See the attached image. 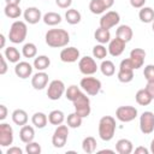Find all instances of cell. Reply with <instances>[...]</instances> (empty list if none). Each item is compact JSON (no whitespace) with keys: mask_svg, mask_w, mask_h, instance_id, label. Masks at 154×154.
Masks as SVG:
<instances>
[{"mask_svg":"<svg viewBox=\"0 0 154 154\" xmlns=\"http://www.w3.org/2000/svg\"><path fill=\"white\" fill-rule=\"evenodd\" d=\"M125 46H126V42L116 36V38H112V40L108 42L107 49H108V53H109L112 57H119V55L124 52Z\"/></svg>","mask_w":154,"mask_h":154,"instance_id":"9a60e30c","label":"cell"},{"mask_svg":"<svg viewBox=\"0 0 154 154\" xmlns=\"http://www.w3.org/2000/svg\"><path fill=\"white\" fill-rule=\"evenodd\" d=\"M119 22H120V16H119V13H118L117 11H108V12H106V13H103V14L101 16L99 24H100L101 28L109 30L111 28L118 25Z\"/></svg>","mask_w":154,"mask_h":154,"instance_id":"8fae6325","label":"cell"},{"mask_svg":"<svg viewBox=\"0 0 154 154\" xmlns=\"http://www.w3.org/2000/svg\"><path fill=\"white\" fill-rule=\"evenodd\" d=\"M36 54H37V47H36L35 43L28 42V43H25V45L23 46V48H22V55H23L24 58H28V59L35 58Z\"/></svg>","mask_w":154,"mask_h":154,"instance_id":"d590c367","label":"cell"},{"mask_svg":"<svg viewBox=\"0 0 154 154\" xmlns=\"http://www.w3.org/2000/svg\"><path fill=\"white\" fill-rule=\"evenodd\" d=\"M119 69H129V70H135L134 66H132V63L130 60V58H126V59H123L120 61V65H119Z\"/></svg>","mask_w":154,"mask_h":154,"instance_id":"ee69618b","label":"cell"},{"mask_svg":"<svg viewBox=\"0 0 154 154\" xmlns=\"http://www.w3.org/2000/svg\"><path fill=\"white\" fill-rule=\"evenodd\" d=\"M135 99H136V102L141 106H148L150 102H152V96L148 94V91L146 89H140L137 90L136 95H135Z\"/></svg>","mask_w":154,"mask_h":154,"instance_id":"836d02e7","label":"cell"},{"mask_svg":"<svg viewBox=\"0 0 154 154\" xmlns=\"http://www.w3.org/2000/svg\"><path fill=\"white\" fill-rule=\"evenodd\" d=\"M13 129L10 124L1 123L0 124V146L10 147L13 143Z\"/></svg>","mask_w":154,"mask_h":154,"instance_id":"7c38bea8","label":"cell"},{"mask_svg":"<svg viewBox=\"0 0 154 154\" xmlns=\"http://www.w3.org/2000/svg\"><path fill=\"white\" fill-rule=\"evenodd\" d=\"M64 120H65V114H64V112L60 111V109H53V111H51L49 114H48V122H49L52 125L58 126V125L63 124Z\"/></svg>","mask_w":154,"mask_h":154,"instance_id":"f546056e","label":"cell"},{"mask_svg":"<svg viewBox=\"0 0 154 154\" xmlns=\"http://www.w3.org/2000/svg\"><path fill=\"white\" fill-rule=\"evenodd\" d=\"M12 122L18 125V126H23L25 124H28V120H29V117H28V113L22 109V108H17L12 112Z\"/></svg>","mask_w":154,"mask_h":154,"instance_id":"7402d4cb","label":"cell"},{"mask_svg":"<svg viewBox=\"0 0 154 154\" xmlns=\"http://www.w3.org/2000/svg\"><path fill=\"white\" fill-rule=\"evenodd\" d=\"M138 112L134 106H119L116 109V118L122 123H130L136 119Z\"/></svg>","mask_w":154,"mask_h":154,"instance_id":"52a82bcc","label":"cell"},{"mask_svg":"<svg viewBox=\"0 0 154 154\" xmlns=\"http://www.w3.org/2000/svg\"><path fill=\"white\" fill-rule=\"evenodd\" d=\"M144 2L146 0H130V5L134 7V8H141L144 6Z\"/></svg>","mask_w":154,"mask_h":154,"instance_id":"c3c4849f","label":"cell"},{"mask_svg":"<svg viewBox=\"0 0 154 154\" xmlns=\"http://www.w3.org/2000/svg\"><path fill=\"white\" fill-rule=\"evenodd\" d=\"M82 19V14L76 8H69L66 12H65V20L71 24V25H76L81 22Z\"/></svg>","mask_w":154,"mask_h":154,"instance_id":"83f0119b","label":"cell"},{"mask_svg":"<svg viewBox=\"0 0 154 154\" xmlns=\"http://www.w3.org/2000/svg\"><path fill=\"white\" fill-rule=\"evenodd\" d=\"M116 36L119 37V38H122L123 41H125V42L128 43V42L131 41V38H132L134 31H132L131 26H129V25H126V24H122V25H119V26L117 28V30H116Z\"/></svg>","mask_w":154,"mask_h":154,"instance_id":"44dd1931","label":"cell"},{"mask_svg":"<svg viewBox=\"0 0 154 154\" xmlns=\"http://www.w3.org/2000/svg\"><path fill=\"white\" fill-rule=\"evenodd\" d=\"M116 152L119 154H130L134 152V144L128 138H120L116 143Z\"/></svg>","mask_w":154,"mask_h":154,"instance_id":"d6986e66","label":"cell"},{"mask_svg":"<svg viewBox=\"0 0 154 154\" xmlns=\"http://www.w3.org/2000/svg\"><path fill=\"white\" fill-rule=\"evenodd\" d=\"M31 123L37 129H43L48 123V117L43 112H35L31 117Z\"/></svg>","mask_w":154,"mask_h":154,"instance_id":"4316f807","label":"cell"},{"mask_svg":"<svg viewBox=\"0 0 154 154\" xmlns=\"http://www.w3.org/2000/svg\"><path fill=\"white\" fill-rule=\"evenodd\" d=\"M73 107H75V112L78 113L82 118H87L90 112H91V106H90V100L89 97L85 95V93L83 91L73 102Z\"/></svg>","mask_w":154,"mask_h":154,"instance_id":"5b68a950","label":"cell"},{"mask_svg":"<svg viewBox=\"0 0 154 154\" xmlns=\"http://www.w3.org/2000/svg\"><path fill=\"white\" fill-rule=\"evenodd\" d=\"M67 137H69V126L67 125H63V124L58 125L57 129L53 132V136H52V144H53V147L63 148L66 144Z\"/></svg>","mask_w":154,"mask_h":154,"instance_id":"ba28073f","label":"cell"},{"mask_svg":"<svg viewBox=\"0 0 154 154\" xmlns=\"http://www.w3.org/2000/svg\"><path fill=\"white\" fill-rule=\"evenodd\" d=\"M138 18L141 22L143 23H153L154 22V10L152 7H148V6H143L140 8V12H138Z\"/></svg>","mask_w":154,"mask_h":154,"instance_id":"484cf974","label":"cell"},{"mask_svg":"<svg viewBox=\"0 0 154 154\" xmlns=\"http://www.w3.org/2000/svg\"><path fill=\"white\" fill-rule=\"evenodd\" d=\"M89 10L94 14H101L107 8L105 7V5L102 4L101 0H90V2H89Z\"/></svg>","mask_w":154,"mask_h":154,"instance_id":"ab89813d","label":"cell"},{"mask_svg":"<svg viewBox=\"0 0 154 154\" xmlns=\"http://www.w3.org/2000/svg\"><path fill=\"white\" fill-rule=\"evenodd\" d=\"M7 107L5 105H0V120H5L6 117H7Z\"/></svg>","mask_w":154,"mask_h":154,"instance_id":"681fc988","label":"cell"},{"mask_svg":"<svg viewBox=\"0 0 154 154\" xmlns=\"http://www.w3.org/2000/svg\"><path fill=\"white\" fill-rule=\"evenodd\" d=\"M79 59V51L76 47H65L60 52V60L63 63H75Z\"/></svg>","mask_w":154,"mask_h":154,"instance_id":"5bb4252c","label":"cell"},{"mask_svg":"<svg viewBox=\"0 0 154 154\" xmlns=\"http://www.w3.org/2000/svg\"><path fill=\"white\" fill-rule=\"evenodd\" d=\"M65 84L60 79H53L49 82L48 88H47V96L52 101L59 100L64 94H65Z\"/></svg>","mask_w":154,"mask_h":154,"instance_id":"8992f818","label":"cell"},{"mask_svg":"<svg viewBox=\"0 0 154 154\" xmlns=\"http://www.w3.org/2000/svg\"><path fill=\"white\" fill-rule=\"evenodd\" d=\"M19 138L23 143H29L35 138V130L31 125H23L19 130Z\"/></svg>","mask_w":154,"mask_h":154,"instance_id":"ffe728a7","label":"cell"},{"mask_svg":"<svg viewBox=\"0 0 154 154\" xmlns=\"http://www.w3.org/2000/svg\"><path fill=\"white\" fill-rule=\"evenodd\" d=\"M140 130L144 135H149L154 131V113L144 111L140 116Z\"/></svg>","mask_w":154,"mask_h":154,"instance_id":"30bf717a","label":"cell"},{"mask_svg":"<svg viewBox=\"0 0 154 154\" xmlns=\"http://www.w3.org/2000/svg\"><path fill=\"white\" fill-rule=\"evenodd\" d=\"M96 146H97L96 140H95L93 136H87V137L83 138V141H82V149H83V152L87 153V154L94 153V152L96 150Z\"/></svg>","mask_w":154,"mask_h":154,"instance_id":"1f68e13d","label":"cell"},{"mask_svg":"<svg viewBox=\"0 0 154 154\" xmlns=\"http://www.w3.org/2000/svg\"><path fill=\"white\" fill-rule=\"evenodd\" d=\"M130 60L132 63V66L135 70L140 69L143 66L144 64V59H146V51L142 48H134L130 52Z\"/></svg>","mask_w":154,"mask_h":154,"instance_id":"2e32d148","label":"cell"},{"mask_svg":"<svg viewBox=\"0 0 154 154\" xmlns=\"http://www.w3.org/2000/svg\"><path fill=\"white\" fill-rule=\"evenodd\" d=\"M5 36H4V34H0V48H4L5 47Z\"/></svg>","mask_w":154,"mask_h":154,"instance_id":"f5cc1de1","label":"cell"},{"mask_svg":"<svg viewBox=\"0 0 154 154\" xmlns=\"http://www.w3.org/2000/svg\"><path fill=\"white\" fill-rule=\"evenodd\" d=\"M117 78L122 83H129V82H131L134 79V70L119 69V71L117 73Z\"/></svg>","mask_w":154,"mask_h":154,"instance_id":"8d00e7d4","label":"cell"},{"mask_svg":"<svg viewBox=\"0 0 154 154\" xmlns=\"http://www.w3.org/2000/svg\"><path fill=\"white\" fill-rule=\"evenodd\" d=\"M100 71H101V73L103 75V76H106V77H111V76H113L114 73H116V65L113 64V61H111V60H102V63H101V65H100Z\"/></svg>","mask_w":154,"mask_h":154,"instance_id":"d6a6232c","label":"cell"},{"mask_svg":"<svg viewBox=\"0 0 154 154\" xmlns=\"http://www.w3.org/2000/svg\"><path fill=\"white\" fill-rule=\"evenodd\" d=\"M34 65H31L28 61H18L14 66V73L17 77L22 79H26L32 75Z\"/></svg>","mask_w":154,"mask_h":154,"instance_id":"4fadbf2b","label":"cell"},{"mask_svg":"<svg viewBox=\"0 0 154 154\" xmlns=\"http://www.w3.org/2000/svg\"><path fill=\"white\" fill-rule=\"evenodd\" d=\"M45 41L52 48H63L70 42V35L64 29H49L46 32Z\"/></svg>","mask_w":154,"mask_h":154,"instance_id":"6da1fadb","label":"cell"},{"mask_svg":"<svg viewBox=\"0 0 154 154\" xmlns=\"http://www.w3.org/2000/svg\"><path fill=\"white\" fill-rule=\"evenodd\" d=\"M4 13H5V16L7 18L17 19L22 14V10H20L19 5H10V4H6V6L4 8Z\"/></svg>","mask_w":154,"mask_h":154,"instance_id":"4dcf8cb0","label":"cell"},{"mask_svg":"<svg viewBox=\"0 0 154 154\" xmlns=\"http://www.w3.org/2000/svg\"><path fill=\"white\" fill-rule=\"evenodd\" d=\"M32 65H34V69H36L37 71H45L49 67L51 59L47 55H36Z\"/></svg>","mask_w":154,"mask_h":154,"instance_id":"d4e9b609","label":"cell"},{"mask_svg":"<svg viewBox=\"0 0 154 154\" xmlns=\"http://www.w3.org/2000/svg\"><path fill=\"white\" fill-rule=\"evenodd\" d=\"M150 153L154 154V138H153L152 142H150Z\"/></svg>","mask_w":154,"mask_h":154,"instance_id":"11a10c76","label":"cell"},{"mask_svg":"<svg viewBox=\"0 0 154 154\" xmlns=\"http://www.w3.org/2000/svg\"><path fill=\"white\" fill-rule=\"evenodd\" d=\"M82 122H83V118H82L78 113H76V112L70 113V114L67 116V118H66V124H67V126H69V128H72V129L79 128V126L82 125Z\"/></svg>","mask_w":154,"mask_h":154,"instance_id":"e575fe53","label":"cell"},{"mask_svg":"<svg viewBox=\"0 0 154 154\" xmlns=\"http://www.w3.org/2000/svg\"><path fill=\"white\" fill-rule=\"evenodd\" d=\"M4 55H5V58L7 59V61L13 63V64H17V63L20 60L22 53H20L16 47H13V46H8V47L5 48Z\"/></svg>","mask_w":154,"mask_h":154,"instance_id":"603a6c76","label":"cell"},{"mask_svg":"<svg viewBox=\"0 0 154 154\" xmlns=\"http://www.w3.org/2000/svg\"><path fill=\"white\" fill-rule=\"evenodd\" d=\"M99 136L102 141L108 142L114 137L116 130H117V124L116 119L112 116H103L99 120Z\"/></svg>","mask_w":154,"mask_h":154,"instance_id":"7a4b0ae2","label":"cell"},{"mask_svg":"<svg viewBox=\"0 0 154 154\" xmlns=\"http://www.w3.org/2000/svg\"><path fill=\"white\" fill-rule=\"evenodd\" d=\"M102 1V4L105 5V7L108 10V8H111L112 6H113V4H114V0H101Z\"/></svg>","mask_w":154,"mask_h":154,"instance_id":"816d5d0a","label":"cell"},{"mask_svg":"<svg viewBox=\"0 0 154 154\" xmlns=\"http://www.w3.org/2000/svg\"><path fill=\"white\" fill-rule=\"evenodd\" d=\"M55 4L60 8H70L72 5V0H55Z\"/></svg>","mask_w":154,"mask_h":154,"instance_id":"f6af8a7d","label":"cell"},{"mask_svg":"<svg viewBox=\"0 0 154 154\" xmlns=\"http://www.w3.org/2000/svg\"><path fill=\"white\" fill-rule=\"evenodd\" d=\"M23 17H24V19H25V22L26 23H29V24H36V23H38L41 19H42V13H41V11L37 8V7H28L24 12H23Z\"/></svg>","mask_w":154,"mask_h":154,"instance_id":"ac0fdd59","label":"cell"},{"mask_svg":"<svg viewBox=\"0 0 154 154\" xmlns=\"http://www.w3.org/2000/svg\"><path fill=\"white\" fill-rule=\"evenodd\" d=\"M6 4H10V5H19L20 4V0H5Z\"/></svg>","mask_w":154,"mask_h":154,"instance_id":"db71d44e","label":"cell"},{"mask_svg":"<svg viewBox=\"0 0 154 154\" xmlns=\"http://www.w3.org/2000/svg\"><path fill=\"white\" fill-rule=\"evenodd\" d=\"M7 59L5 58L4 54H0V75H5L7 72Z\"/></svg>","mask_w":154,"mask_h":154,"instance_id":"7bdbcfd3","label":"cell"},{"mask_svg":"<svg viewBox=\"0 0 154 154\" xmlns=\"http://www.w3.org/2000/svg\"><path fill=\"white\" fill-rule=\"evenodd\" d=\"M143 76H144V78H146L147 82H152V81H154V65L149 64V65L144 66Z\"/></svg>","mask_w":154,"mask_h":154,"instance_id":"b9f144b4","label":"cell"},{"mask_svg":"<svg viewBox=\"0 0 154 154\" xmlns=\"http://www.w3.org/2000/svg\"><path fill=\"white\" fill-rule=\"evenodd\" d=\"M83 91L81 90V88L79 87H77V85H75V84H72V85H70V87H67V89L65 90V97L69 100V101H71V102H73L81 94H82Z\"/></svg>","mask_w":154,"mask_h":154,"instance_id":"74e56055","label":"cell"},{"mask_svg":"<svg viewBox=\"0 0 154 154\" xmlns=\"http://www.w3.org/2000/svg\"><path fill=\"white\" fill-rule=\"evenodd\" d=\"M6 154H23V149L19 148V147H10L7 150H6Z\"/></svg>","mask_w":154,"mask_h":154,"instance_id":"7dc6e473","label":"cell"},{"mask_svg":"<svg viewBox=\"0 0 154 154\" xmlns=\"http://www.w3.org/2000/svg\"><path fill=\"white\" fill-rule=\"evenodd\" d=\"M42 20L46 25L54 26V25H58V24L61 23V16L57 12H47V13L43 14Z\"/></svg>","mask_w":154,"mask_h":154,"instance_id":"f1b7e54d","label":"cell"},{"mask_svg":"<svg viewBox=\"0 0 154 154\" xmlns=\"http://www.w3.org/2000/svg\"><path fill=\"white\" fill-rule=\"evenodd\" d=\"M100 153H114V150H109V149H102V150H100Z\"/></svg>","mask_w":154,"mask_h":154,"instance_id":"9f6ffc18","label":"cell"},{"mask_svg":"<svg viewBox=\"0 0 154 154\" xmlns=\"http://www.w3.org/2000/svg\"><path fill=\"white\" fill-rule=\"evenodd\" d=\"M144 89L148 91V94L152 96V99H154V81H152V82H147Z\"/></svg>","mask_w":154,"mask_h":154,"instance_id":"bcb514c9","label":"cell"},{"mask_svg":"<svg viewBox=\"0 0 154 154\" xmlns=\"http://www.w3.org/2000/svg\"><path fill=\"white\" fill-rule=\"evenodd\" d=\"M28 35V26L26 22L23 20H14L11 24L10 31H8V40L12 43H22L26 38Z\"/></svg>","mask_w":154,"mask_h":154,"instance_id":"3957f363","label":"cell"},{"mask_svg":"<svg viewBox=\"0 0 154 154\" xmlns=\"http://www.w3.org/2000/svg\"><path fill=\"white\" fill-rule=\"evenodd\" d=\"M152 29H153V32H154V22L152 23Z\"/></svg>","mask_w":154,"mask_h":154,"instance_id":"6f0895ef","label":"cell"},{"mask_svg":"<svg viewBox=\"0 0 154 154\" xmlns=\"http://www.w3.org/2000/svg\"><path fill=\"white\" fill-rule=\"evenodd\" d=\"M79 87L81 89L87 94V95H90V96H95L97 95L100 91H101V81L95 78V77H91V76H85L81 79L79 82Z\"/></svg>","mask_w":154,"mask_h":154,"instance_id":"277c9868","label":"cell"},{"mask_svg":"<svg viewBox=\"0 0 154 154\" xmlns=\"http://www.w3.org/2000/svg\"><path fill=\"white\" fill-rule=\"evenodd\" d=\"M134 152H135V154H149V152H150V150H148L147 148H144V147L140 146V147L135 148V149H134Z\"/></svg>","mask_w":154,"mask_h":154,"instance_id":"f907efd6","label":"cell"},{"mask_svg":"<svg viewBox=\"0 0 154 154\" xmlns=\"http://www.w3.org/2000/svg\"><path fill=\"white\" fill-rule=\"evenodd\" d=\"M94 38H95L99 43L106 45V43H108V42L111 41V32H109V30L99 26V28L95 30V32H94Z\"/></svg>","mask_w":154,"mask_h":154,"instance_id":"cb8c5ba5","label":"cell"},{"mask_svg":"<svg viewBox=\"0 0 154 154\" xmlns=\"http://www.w3.org/2000/svg\"><path fill=\"white\" fill-rule=\"evenodd\" d=\"M107 54H108V49H107L103 45L99 43V45H95V46L93 47V57H94L95 59L103 60V59L107 57Z\"/></svg>","mask_w":154,"mask_h":154,"instance_id":"f35d334b","label":"cell"},{"mask_svg":"<svg viewBox=\"0 0 154 154\" xmlns=\"http://www.w3.org/2000/svg\"><path fill=\"white\" fill-rule=\"evenodd\" d=\"M48 84V75L45 71H37L31 77V85L36 90H42Z\"/></svg>","mask_w":154,"mask_h":154,"instance_id":"e0dca14e","label":"cell"},{"mask_svg":"<svg viewBox=\"0 0 154 154\" xmlns=\"http://www.w3.org/2000/svg\"><path fill=\"white\" fill-rule=\"evenodd\" d=\"M78 69H79L81 73H83L84 76H91L97 71L99 66L96 65L94 57L91 58L89 55H85L78 60Z\"/></svg>","mask_w":154,"mask_h":154,"instance_id":"9c48e42d","label":"cell"},{"mask_svg":"<svg viewBox=\"0 0 154 154\" xmlns=\"http://www.w3.org/2000/svg\"><path fill=\"white\" fill-rule=\"evenodd\" d=\"M41 146H40V143H37V142H34V141H31V142H29V143H25V152L28 153V154H40L41 153Z\"/></svg>","mask_w":154,"mask_h":154,"instance_id":"60d3db41","label":"cell"}]
</instances>
